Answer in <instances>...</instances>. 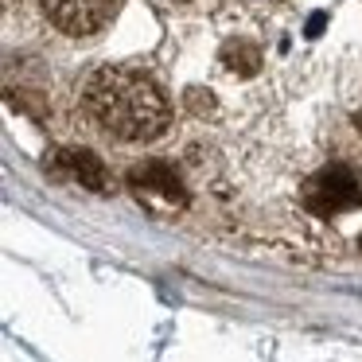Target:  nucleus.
<instances>
[{
  "mask_svg": "<svg viewBox=\"0 0 362 362\" xmlns=\"http://www.w3.org/2000/svg\"><path fill=\"white\" fill-rule=\"evenodd\" d=\"M358 245H362V238H358Z\"/></svg>",
  "mask_w": 362,
  "mask_h": 362,
  "instance_id": "obj_9",
  "label": "nucleus"
},
{
  "mask_svg": "<svg viewBox=\"0 0 362 362\" xmlns=\"http://www.w3.org/2000/svg\"><path fill=\"white\" fill-rule=\"evenodd\" d=\"M300 206L315 218H339V214L362 206V187L343 164L320 168L300 191Z\"/></svg>",
  "mask_w": 362,
  "mask_h": 362,
  "instance_id": "obj_2",
  "label": "nucleus"
},
{
  "mask_svg": "<svg viewBox=\"0 0 362 362\" xmlns=\"http://www.w3.org/2000/svg\"><path fill=\"white\" fill-rule=\"evenodd\" d=\"M47 20L66 35H94L110 24L117 0H40Z\"/></svg>",
  "mask_w": 362,
  "mask_h": 362,
  "instance_id": "obj_4",
  "label": "nucleus"
},
{
  "mask_svg": "<svg viewBox=\"0 0 362 362\" xmlns=\"http://www.w3.org/2000/svg\"><path fill=\"white\" fill-rule=\"evenodd\" d=\"M218 63L226 66L230 74H242V78H250V74L261 71V51L253 47L250 40H230L226 47H222Z\"/></svg>",
  "mask_w": 362,
  "mask_h": 362,
  "instance_id": "obj_6",
  "label": "nucleus"
},
{
  "mask_svg": "<svg viewBox=\"0 0 362 362\" xmlns=\"http://www.w3.org/2000/svg\"><path fill=\"white\" fill-rule=\"evenodd\" d=\"M354 125H358V133H362V117H358V121H354Z\"/></svg>",
  "mask_w": 362,
  "mask_h": 362,
  "instance_id": "obj_7",
  "label": "nucleus"
},
{
  "mask_svg": "<svg viewBox=\"0 0 362 362\" xmlns=\"http://www.w3.org/2000/svg\"><path fill=\"white\" fill-rule=\"evenodd\" d=\"M78 102L90 125L117 144H148L172 121L164 90L144 71L125 63L94 66L78 86Z\"/></svg>",
  "mask_w": 362,
  "mask_h": 362,
  "instance_id": "obj_1",
  "label": "nucleus"
},
{
  "mask_svg": "<svg viewBox=\"0 0 362 362\" xmlns=\"http://www.w3.org/2000/svg\"><path fill=\"white\" fill-rule=\"evenodd\" d=\"M129 191L136 195V203L148 206L156 214H175L187 206V191H183V180L175 175L172 164L164 160H144L129 172Z\"/></svg>",
  "mask_w": 362,
  "mask_h": 362,
  "instance_id": "obj_3",
  "label": "nucleus"
},
{
  "mask_svg": "<svg viewBox=\"0 0 362 362\" xmlns=\"http://www.w3.org/2000/svg\"><path fill=\"white\" fill-rule=\"evenodd\" d=\"M47 168H55L71 183H82L86 191H110V172L90 148H59Z\"/></svg>",
  "mask_w": 362,
  "mask_h": 362,
  "instance_id": "obj_5",
  "label": "nucleus"
},
{
  "mask_svg": "<svg viewBox=\"0 0 362 362\" xmlns=\"http://www.w3.org/2000/svg\"><path fill=\"white\" fill-rule=\"evenodd\" d=\"M172 4H187V0H172Z\"/></svg>",
  "mask_w": 362,
  "mask_h": 362,
  "instance_id": "obj_8",
  "label": "nucleus"
}]
</instances>
